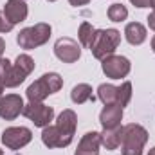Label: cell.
<instances>
[{
	"mask_svg": "<svg viewBox=\"0 0 155 155\" xmlns=\"http://www.w3.org/2000/svg\"><path fill=\"white\" fill-rule=\"evenodd\" d=\"M4 49H5V43H4V40L0 38V58H2V54H4Z\"/></svg>",
	"mask_w": 155,
	"mask_h": 155,
	"instance_id": "25",
	"label": "cell"
},
{
	"mask_svg": "<svg viewBox=\"0 0 155 155\" xmlns=\"http://www.w3.org/2000/svg\"><path fill=\"white\" fill-rule=\"evenodd\" d=\"M97 97L105 105H119L121 108H124L132 99V83L124 81L121 87H114L110 83H103L97 88Z\"/></svg>",
	"mask_w": 155,
	"mask_h": 155,
	"instance_id": "5",
	"label": "cell"
},
{
	"mask_svg": "<svg viewBox=\"0 0 155 155\" xmlns=\"http://www.w3.org/2000/svg\"><path fill=\"white\" fill-rule=\"evenodd\" d=\"M152 49H153V52H155V36H153V40H152Z\"/></svg>",
	"mask_w": 155,
	"mask_h": 155,
	"instance_id": "26",
	"label": "cell"
},
{
	"mask_svg": "<svg viewBox=\"0 0 155 155\" xmlns=\"http://www.w3.org/2000/svg\"><path fill=\"white\" fill-rule=\"evenodd\" d=\"M148 141V132L141 124H126L121 134V153L123 155H143V148Z\"/></svg>",
	"mask_w": 155,
	"mask_h": 155,
	"instance_id": "3",
	"label": "cell"
},
{
	"mask_svg": "<svg viewBox=\"0 0 155 155\" xmlns=\"http://www.w3.org/2000/svg\"><path fill=\"white\" fill-rule=\"evenodd\" d=\"M121 134H123V126H116V128H103V132L99 134L101 137V144L107 150H116L121 144Z\"/></svg>",
	"mask_w": 155,
	"mask_h": 155,
	"instance_id": "16",
	"label": "cell"
},
{
	"mask_svg": "<svg viewBox=\"0 0 155 155\" xmlns=\"http://www.w3.org/2000/svg\"><path fill=\"white\" fill-rule=\"evenodd\" d=\"M124 36L128 40V43L132 45H141L144 40H146V27L139 22H132L126 25L124 29Z\"/></svg>",
	"mask_w": 155,
	"mask_h": 155,
	"instance_id": "17",
	"label": "cell"
},
{
	"mask_svg": "<svg viewBox=\"0 0 155 155\" xmlns=\"http://www.w3.org/2000/svg\"><path fill=\"white\" fill-rule=\"evenodd\" d=\"M99 144H101V137L97 132H88L81 137L79 144H78L76 155H99Z\"/></svg>",
	"mask_w": 155,
	"mask_h": 155,
	"instance_id": "14",
	"label": "cell"
},
{
	"mask_svg": "<svg viewBox=\"0 0 155 155\" xmlns=\"http://www.w3.org/2000/svg\"><path fill=\"white\" fill-rule=\"evenodd\" d=\"M94 33H96V29H94L88 22H83V24L79 25V33H78V36H79V41H81L83 47H90L92 38H94Z\"/></svg>",
	"mask_w": 155,
	"mask_h": 155,
	"instance_id": "19",
	"label": "cell"
},
{
	"mask_svg": "<svg viewBox=\"0 0 155 155\" xmlns=\"http://www.w3.org/2000/svg\"><path fill=\"white\" fill-rule=\"evenodd\" d=\"M0 155H2V150H0Z\"/></svg>",
	"mask_w": 155,
	"mask_h": 155,
	"instance_id": "30",
	"label": "cell"
},
{
	"mask_svg": "<svg viewBox=\"0 0 155 155\" xmlns=\"http://www.w3.org/2000/svg\"><path fill=\"white\" fill-rule=\"evenodd\" d=\"M71 97H72V101L78 103V105H83V103H87V101H90V99L94 101L92 87H90V85H87V83H79V85H76V87L72 88Z\"/></svg>",
	"mask_w": 155,
	"mask_h": 155,
	"instance_id": "18",
	"label": "cell"
},
{
	"mask_svg": "<svg viewBox=\"0 0 155 155\" xmlns=\"http://www.w3.org/2000/svg\"><path fill=\"white\" fill-rule=\"evenodd\" d=\"M31 139H33V134L25 126H11V128L4 130V134H2V143L9 150H20L25 144H29Z\"/></svg>",
	"mask_w": 155,
	"mask_h": 155,
	"instance_id": "8",
	"label": "cell"
},
{
	"mask_svg": "<svg viewBox=\"0 0 155 155\" xmlns=\"http://www.w3.org/2000/svg\"><path fill=\"white\" fill-rule=\"evenodd\" d=\"M152 7H153V9H155V0H153V2H152Z\"/></svg>",
	"mask_w": 155,
	"mask_h": 155,
	"instance_id": "29",
	"label": "cell"
},
{
	"mask_svg": "<svg viewBox=\"0 0 155 155\" xmlns=\"http://www.w3.org/2000/svg\"><path fill=\"white\" fill-rule=\"evenodd\" d=\"M119 43H121V33L117 29H96L88 49L94 58L105 60L107 56L114 54Z\"/></svg>",
	"mask_w": 155,
	"mask_h": 155,
	"instance_id": "2",
	"label": "cell"
},
{
	"mask_svg": "<svg viewBox=\"0 0 155 155\" xmlns=\"http://www.w3.org/2000/svg\"><path fill=\"white\" fill-rule=\"evenodd\" d=\"M4 15L13 25L24 22L27 18V4L24 0H7V4L4 5Z\"/></svg>",
	"mask_w": 155,
	"mask_h": 155,
	"instance_id": "13",
	"label": "cell"
},
{
	"mask_svg": "<svg viewBox=\"0 0 155 155\" xmlns=\"http://www.w3.org/2000/svg\"><path fill=\"white\" fill-rule=\"evenodd\" d=\"M13 29V24L5 18V15L0 13V33H9Z\"/></svg>",
	"mask_w": 155,
	"mask_h": 155,
	"instance_id": "21",
	"label": "cell"
},
{
	"mask_svg": "<svg viewBox=\"0 0 155 155\" xmlns=\"http://www.w3.org/2000/svg\"><path fill=\"white\" fill-rule=\"evenodd\" d=\"M24 116L27 119H31L35 123V126H40V128H45L51 124L52 117H54V110L47 105H41V103H33L29 101V105L24 107Z\"/></svg>",
	"mask_w": 155,
	"mask_h": 155,
	"instance_id": "9",
	"label": "cell"
},
{
	"mask_svg": "<svg viewBox=\"0 0 155 155\" xmlns=\"http://www.w3.org/2000/svg\"><path fill=\"white\" fill-rule=\"evenodd\" d=\"M2 92H4V85L0 83V97H2Z\"/></svg>",
	"mask_w": 155,
	"mask_h": 155,
	"instance_id": "27",
	"label": "cell"
},
{
	"mask_svg": "<svg viewBox=\"0 0 155 155\" xmlns=\"http://www.w3.org/2000/svg\"><path fill=\"white\" fill-rule=\"evenodd\" d=\"M49 36H51V25L49 24H36L33 27L22 29L16 41L22 49L31 51V49H36L40 45H43L49 40Z\"/></svg>",
	"mask_w": 155,
	"mask_h": 155,
	"instance_id": "6",
	"label": "cell"
},
{
	"mask_svg": "<svg viewBox=\"0 0 155 155\" xmlns=\"http://www.w3.org/2000/svg\"><path fill=\"white\" fill-rule=\"evenodd\" d=\"M148 25H150V29H153L155 31V11L148 16Z\"/></svg>",
	"mask_w": 155,
	"mask_h": 155,
	"instance_id": "23",
	"label": "cell"
},
{
	"mask_svg": "<svg viewBox=\"0 0 155 155\" xmlns=\"http://www.w3.org/2000/svg\"><path fill=\"white\" fill-rule=\"evenodd\" d=\"M148 155H155V148H152V150H150V153Z\"/></svg>",
	"mask_w": 155,
	"mask_h": 155,
	"instance_id": "28",
	"label": "cell"
},
{
	"mask_svg": "<svg viewBox=\"0 0 155 155\" xmlns=\"http://www.w3.org/2000/svg\"><path fill=\"white\" fill-rule=\"evenodd\" d=\"M24 99L18 94H7L0 97V117L5 121H13L24 112Z\"/></svg>",
	"mask_w": 155,
	"mask_h": 155,
	"instance_id": "12",
	"label": "cell"
},
{
	"mask_svg": "<svg viewBox=\"0 0 155 155\" xmlns=\"http://www.w3.org/2000/svg\"><path fill=\"white\" fill-rule=\"evenodd\" d=\"M101 67H103V72L110 79H121L130 72V61L128 58L124 56H116V54H110L107 56L105 60H101Z\"/></svg>",
	"mask_w": 155,
	"mask_h": 155,
	"instance_id": "10",
	"label": "cell"
},
{
	"mask_svg": "<svg viewBox=\"0 0 155 155\" xmlns=\"http://www.w3.org/2000/svg\"><path fill=\"white\" fill-rule=\"evenodd\" d=\"M121 119H123V108L119 105H105V108L99 114V121H101L103 128L121 126Z\"/></svg>",
	"mask_w": 155,
	"mask_h": 155,
	"instance_id": "15",
	"label": "cell"
},
{
	"mask_svg": "<svg viewBox=\"0 0 155 155\" xmlns=\"http://www.w3.org/2000/svg\"><path fill=\"white\" fill-rule=\"evenodd\" d=\"M126 16H128V9L123 4H112L108 7V18L112 22H123L126 20Z\"/></svg>",
	"mask_w": 155,
	"mask_h": 155,
	"instance_id": "20",
	"label": "cell"
},
{
	"mask_svg": "<svg viewBox=\"0 0 155 155\" xmlns=\"http://www.w3.org/2000/svg\"><path fill=\"white\" fill-rule=\"evenodd\" d=\"M78 117L72 110H63L54 126H45L41 132V141L47 148H65L72 143L76 132Z\"/></svg>",
	"mask_w": 155,
	"mask_h": 155,
	"instance_id": "1",
	"label": "cell"
},
{
	"mask_svg": "<svg viewBox=\"0 0 155 155\" xmlns=\"http://www.w3.org/2000/svg\"><path fill=\"white\" fill-rule=\"evenodd\" d=\"M51 2H54V0H51Z\"/></svg>",
	"mask_w": 155,
	"mask_h": 155,
	"instance_id": "31",
	"label": "cell"
},
{
	"mask_svg": "<svg viewBox=\"0 0 155 155\" xmlns=\"http://www.w3.org/2000/svg\"><path fill=\"white\" fill-rule=\"evenodd\" d=\"M135 7H152V2L153 0H130Z\"/></svg>",
	"mask_w": 155,
	"mask_h": 155,
	"instance_id": "22",
	"label": "cell"
},
{
	"mask_svg": "<svg viewBox=\"0 0 155 155\" xmlns=\"http://www.w3.org/2000/svg\"><path fill=\"white\" fill-rule=\"evenodd\" d=\"M33 69H35L33 58L27 56V54H20L16 58V61L9 69V76H7V81H5V87H9V88L18 87L20 83L25 81V78L33 72Z\"/></svg>",
	"mask_w": 155,
	"mask_h": 155,
	"instance_id": "7",
	"label": "cell"
},
{
	"mask_svg": "<svg viewBox=\"0 0 155 155\" xmlns=\"http://www.w3.org/2000/svg\"><path fill=\"white\" fill-rule=\"evenodd\" d=\"M72 5H85V4H88L90 0H69Z\"/></svg>",
	"mask_w": 155,
	"mask_h": 155,
	"instance_id": "24",
	"label": "cell"
},
{
	"mask_svg": "<svg viewBox=\"0 0 155 155\" xmlns=\"http://www.w3.org/2000/svg\"><path fill=\"white\" fill-rule=\"evenodd\" d=\"M61 87H63V79L58 76L56 72H49V74H43L40 79H36L33 85H29V88H27L25 94H27L29 101L41 103L47 96L58 92Z\"/></svg>",
	"mask_w": 155,
	"mask_h": 155,
	"instance_id": "4",
	"label": "cell"
},
{
	"mask_svg": "<svg viewBox=\"0 0 155 155\" xmlns=\"http://www.w3.org/2000/svg\"><path fill=\"white\" fill-rule=\"evenodd\" d=\"M54 54L63 63H74L81 56V47L72 38H60L54 43Z\"/></svg>",
	"mask_w": 155,
	"mask_h": 155,
	"instance_id": "11",
	"label": "cell"
}]
</instances>
